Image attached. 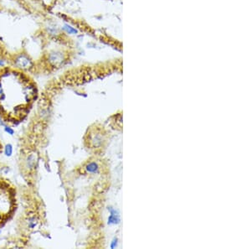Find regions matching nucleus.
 <instances>
[{
    "mask_svg": "<svg viewBox=\"0 0 251 249\" xmlns=\"http://www.w3.org/2000/svg\"><path fill=\"white\" fill-rule=\"evenodd\" d=\"M2 96V88H1V87H0V96Z\"/></svg>",
    "mask_w": 251,
    "mask_h": 249,
    "instance_id": "9",
    "label": "nucleus"
},
{
    "mask_svg": "<svg viewBox=\"0 0 251 249\" xmlns=\"http://www.w3.org/2000/svg\"><path fill=\"white\" fill-rule=\"evenodd\" d=\"M64 29L66 30L67 33L69 34H77V29H74L73 27H71V26H70V25H66L65 26H64Z\"/></svg>",
    "mask_w": 251,
    "mask_h": 249,
    "instance_id": "6",
    "label": "nucleus"
},
{
    "mask_svg": "<svg viewBox=\"0 0 251 249\" xmlns=\"http://www.w3.org/2000/svg\"><path fill=\"white\" fill-rule=\"evenodd\" d=\"M15 65L21 69H29L32 66V62L27 56L25 55H19L15 61Z\"/></svg>",
    "mask_w": 251,
    "mask_h": 249,
    "instance_id": "1",
    "label": "nucleus"
},
{
    "mask_svg": "<svg viewBox=\"0 0 251 249\" xmlns=\"http://www.w3.org/2000/svg\"><path fill=\"white\" fill-rule=\"evenodd\" d=\"M0 233H1V232H0Z\"/></svg>",
    "mask_w": 251,
    "mask_h": 249,
    "instance_id": "11",
    "label": "nucleus"
},
{
    "mask_svg": "<svg viewBox=\"0 0 251 249\" xmlns=\"http://www.w3.org/2000/svg\"><path fill=\"white\" fill-rule=\"evenodd\" d=\"M50 61L53 65L56 66V65H59L63 61V57H62V55L60 53H52L50 54Z\"/></svg>",
    "mask_w": 251,
    "mask_h": 249,
    "instance_id": "2",
    "label": "nucleus"
},
{
    "mask_svg": "<svg viewBox=\"0 0 251 249\" xmlns=\"http://www.w3.org/2000/svg\"><path fill=\"white\" fill-rule=\"evenodd\" d=\"M38 160V156L36 154H31L27 159V166L29 169H33L35 166Z\"/></svg>",
    "mask_w": 251,
    "mask_h": 249,
    "instance_id": "3",
    "label": "nucleus"
},
{
    "mask_svg": "<svg viewBox=\"0 0 251 249\" xmlns=\"http://www.w3.org/2000/svg\"><path fill=\"white\" fill-rule=\"evenodd\" d=\"M4 131L7 133H8V134H10V135H13V134L14 133L13 129L12 128H10V127H7V126L4 127Z\"/></svg>",
    "mask_w": 251,
    "mask_h": 249,
    "instance_id": "7",
    "label": "nucleus"
},
{
    "mask_svg": "<svg viewBox=\"0 0 251 249\" xmlns=\"http://www.w3.org/2000/svg\"><path fill=\"white\" fill-rule=\"evenodd\" d=\"M3 65H4V62L0 60V66H3Z\"/></svg>",
    "mask_w": 251,
    "mask_h": 249,
    "instance_id": "8",
    "label": "nucleus"
},
{
    "mask_svg": "<svg viewBox=\"0 0 251 249\" xmlns=\"http://www.w3.org/2000/svg\"><path fill=\"white\" fill-rule=\"evenodd\" d=\"M4 154L6 156L10 157L13 154V146L11 144H7L4 148Z\"/></svg>",
    "mask_w": 251,
    "mask_h": 249,
    "instance_id": "5",
    "label": "nucleus"
},
{
    "mask_svg": "<svg viewBox=\"0 0 251 249\" xmlns=\"http://www.w3.org/2000/svg\"><path fill=\"white\" fill-rule=\"evenodd\" d=\"M0 125H4V123H3V122H1V120H0Z\"/></svg>",
    "mask_w": 251,
    "mask_h": 249,
    "instance_id": "10",
    "label": "nucleus"
},
{
    "mask_svg": "<svg viewBox=\"0 0 251 249\" xmlns=\"http://www.w3.org/2000/svg\"><path fill=\"white\" fill-rule=\"evenodd\" d=\"M86 169L89 172H91V173H95V172H96L97 170H98V166H97V165H96L95 163H91V164L88 165Z\"/></svg>",
    "mask_w": 251,
    "mask_h": 249,
    "instance_id": "4",
    "label": "nucleus"
}]
</instances>
